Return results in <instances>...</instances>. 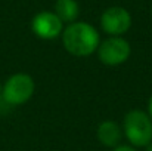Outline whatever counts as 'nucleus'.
I'll return each mask as SVG.
<instances>
[{
    "label": "nucleus",
    "instance_id": "nucleus-1",
    "mask_svg": "<svg viewBox=\"0 0 152 151\" xmlns=\"http://www.w3.org/2000/svg\"><path fill=\"white\" fill-rule=\"evenodd\" d=\"M101 43L98 30L83 21L68 24L62 31V45L65 50L74 56H89L96 52Z\"/></svg>",
    "mask_w": 152,
    "mask_h": 151
},
{
    "label": "nucleus",
    "instance_id": "nucleus-2",
    "mask_svg": "<svg viewBox=\"0 0 152 151\" xmlns=\"http://www.w3.org/2000/svg\"><path fill=\"white\" fill-rule=\"evenodd\" d=\"M123 132L134 147H148L152 142V119L142 110H132L126 114Z\"/></svg>",
    "mask_w": 152,
    "mask_h": 151
},
{
    "label": "nucleus",
    "instance_id": "nucleus-3",
    "mask_svg": "<svg viewBox=\"0 0 152 151\" xmlns=\"http://www.w3.org/2000/svg\"><path fill=\"white\" fill-rule=\"evenodd\" d=\"M36 85L30 74L18 73L10 76L1 88V98L10 105L25 104L34 94Z\"/></svg>",
    "mask_w": 152,
    "mask_h": 151
},
{
    "label": "nucleus",
    "instance_id": "nucleus-4",
    "mask_svg": "<svg viewBox=\"0 0 152 151\" xmlns=\"http://www.w3.org/2000/svg\"><path fill=\"white\" fill-rule=\"evenodd\" d=\"M96 50H98L99 61L109 67H115L126 62L132 52L127 40H124L123 37H115V36H109L108 39L101 42Z\"/></svg>",
    "mask_w": 152,
    "mask_h": 151
},
{
    "label": "nucleus",
    "instance_id": "nucleus-5",
    "mask_svg": "<svg viewBox=\"0 0 152 151\" xmlns=\"http://www.w3.org/2000/svg\"><path fill=\"white\" fill-rule=\"evenodd\" d=\"M101 27L106 34L121 37L132 27V15L120 6L108 7L101 16Z\"/></svg>",
    "mask_w": 152,
    "mask_h": 151
},
{
    "label": "nucleus",
    "instance_id": "nucleus-6",
    "mask_svg": "<svg viewBox=\"0 0 152 151\" xmlns=\"http://www.w3.org/2000/svg\"><path fill=\"white\" fill-rule=\"evenodd\" d=\"M31 30L33 33L43 39V40H53L64 31V22L56 16L55 12H40L37 13L31 21Z\"/></svg>",
    "mask_w": 152,
    "mask_h": 151
},
{
    "label": "nucleus",
    "instance_id": "nucleus-7",
    "mask_svg": "<svg viewBox=\"0 0 152 151\" xmlns=\"http://www.w3.org/2000/svg\"><path fill=\"white\" fill-rule=\"evenodd\" d=\"M98 139L102 145L105 147H109V148H115L118 147V144L121 142L123 139V130L121 127L112 122V120H106V122H102L98 127Z\"/></svg>",
    "mask_w": 152,
    "mask_h": 151
},
{
    "label": "nucleus",
    "instance_id": "nucleus-8",
    "mask_svg": "<svg viewBox=\"0 0 152 151\" xmlns=\"http://www.w3.org/2000/svg\"><path fill=\"white\" fill-rule=\"evenodd\" d=\"M55 13L62 22H66V24L75 22L80 13L77 0H56Z\"/></svg>",
    "mask_w": 152,
    "mask_h": 151
},
{
    "label": "nucleus",
    "instance_id": "nucleus-9",
    "mask_svg": "<svg viewBox=\"0 0 152 151\" xmlns=\"http://www.w3.org/2000/svg\"><path fill=\"white\" fill-rule=\"evenodd\" d=\"M112 151H136V148H133V147H130V145H118V147H115Z\"/></svg>",
    "mask_w": 152,
    "mask_h": 151
},
{
    "label": "nucleus",
    "instance_id": "nucleus-10",
    "mask_svg": "<svg viewBox=\"0 0 152 151\" xmlns=\"http://www.w3.org/2000/svg\"><path fill=\"white\" fill-rule=\"evenodd\" d=\"M148 114H149V117L152 119V95L149 96V99H148Z\"/></svg>",
    "mask_w": 152,
    "mask_h": 151
},
{
    "label": "nucleus",
    "instance_id": "nucleus-11",
    "mask_svg": "<svg viewBox=\"0 0 152 151\" xmlns=\"http://www.w3.org/2000/svg\"><path fill=\"white\" fill-rule=\"evenodd\" d=\"M146 151H152V142L148 145V147H146Z\"/></svg>",
    "mask_w": 152,
    "mask_h": 151
},
{
    "label": "nucleus",
    "instance_id": "nucleus-12",
    "mask_svg": "<svg viewBox=\"0 0 152 151\" xmlns=\"http://www.w3.org/2000/svg\"><path fill=\"white\" fill-rule=\"evenodd\" d=\"M0 98H1V86H0Z\"/></svg>",
    "mask_w": 152,
    "mask_h": 151
}]
</instances>
